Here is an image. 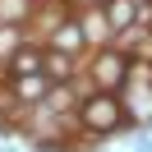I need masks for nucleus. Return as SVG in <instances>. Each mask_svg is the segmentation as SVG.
Returning <instances> with one entry per match:
<instances>
[{
    "label": "nucleus",
    "mask_w": 152,
    "mask_h": 152,
    "mask_svg": "<svg viewBox=\"0 0 152 152\" xmlns=\"http://www.w3.org/2000/svg\"><path fill=\"white\" fill-rule=\"evenodd\" d=\"M78 124H83L88 134H97V138H106V134H120V129H129L134 124V115L124 111V102H120V92H88L83 102H78Z\"/></svg>",
    "instance_id": "nucleus-1"
},
{
    "label": "nucleus",
    "mask_w": 152,
    "mask_h": 152,
    "mask_svg": "<svg viewBox=\"0 0 152 152\" xmlns=\"http://www.w3.org/2000/svg\"><path fill=\"white\" fill-rule=\"evenodd\" d=\"M88 78H92V88H102V92H120L124 78H129V56H124L120 46H97L92 65H88Z\"/></svg>",
    "instance_id": "nucleus-2"
},
{
    "label": "nucleus",
    "mask_w": 152,
    "mask_h": 152,
    "mask_svg": "<svg viewBox=\"0 0 152 152\" xmlns=\"http://www.w3.org/2000/svg\"><path fill=\"white\" fill-rule=\"evenodd\" d=\"M78 19V28H83V37H88V46H111V23H106V10H102V0H92V5H83V10L74 14Z\"/></svg>",
    "instance_id": "nucleus-3"
},
{
    "label": "nucleus",
    "mask_w": 152,
    "mask_h": 152,
    "mask_svg": "<svg viewBox=\"0 0 152 152\" xmlns=\"http://www.w3.org/2000/svg\"><path fill=\"white\" fill-rule=\"evenodd\" d=\"M46 46H56V51H65V56H83L88 51V37H83V28H78V19L74 14H65V19L51 28V37H46Z\"/></svg>",
    "instance_id": "nucleus-4"
},
{
    "label": "nucleus",
    "mask_w": 152,
    "mask_h": 152,
    "mask_svg": "<svg viewBox=\"0 0 152 152\" xmlns=\"http://www.w3.org/2000/svg\"><path fill=\"white\" fill-rule=\"evenodd\" d=\"M46 92H51V78H46V74H14V78H10V97H14L19 106H37Z\"/></svg>",
    "instance_id": "nucleus-5"
},
{
    "label": "nucleus",
    "mask_w": 152,
    "mask_h": 152,
    "mask_svg": "<svg viewBox=\"0 0 152 152\" xmlns=\"http://www.w3.org/2000/svg\"><path fill=\"white\" fill-rule=\"evenodd\" d=\"M74 65H78V60H74V56H65V51H56V46L42 51V74H46L51 83H69V78L78 74Z\"/></svg>",
    "instance_id": "nucleus-6"
},
{
    "label": "nucleus",
    "mask_w": 152,
    "mask_h": 152,
    "mask_svg": "<svg viewBox=\"0 0 152 152\" xmlns=\"http://www.w3.org/2000/svg\"><path fill=\"white\" fill-rule=\"evenodd\" d=\"M42 51L46 46H28V42H23V46L5 60V78H14V74H42Z\"/></svg>",
    "instance_id": "nucleus-7"
},
{
    "label": "nucleus",
    "mask_w": 152,
    "mask_h": 152,
    "mask_svg": "<svg viewBox=\"0 0 152 152\" xmlns=\"http://www.w3.org/2000/svg\"><path fill=\"white\" fill-rule=\"evenodd\" d=\"M102 10H106L111 32H124V28H134V19H138V0H102Z\"/></svg>",
    "instance_id": "nucleus-8"
},
{
    "label": "nucleus",
    "mask_w": 152,
    "mask_h": 152,
    "mask_svg": "<svg viewBox=\"0 0 152 152\" xmlns=\"http://www.w3.org/2000/svg\"><path fill=\"white\" fill-rule=\"evenodd\" d=\"M32 10H37V0H0V23L28 28V23H32Z\"/></svg>",
    "instance_id": "nucleus-9"
},
{
    "label": "nucleus",
    "mask_w": 152,
    "mask_h": 152,
    "mask_svg": "<svg viewBox=\"0 0 152 152\" xmlns=\"http://www.w3.org/2000/svg\"><path fill=\"white\" fill-rule=\"evenodd\" d=\"M23 42H28V37H23V28H10V23H0V60H10L14 51L23 46Z\"/></svg>",
    "instance_id": "nucleus-10"
}]
</instances>
